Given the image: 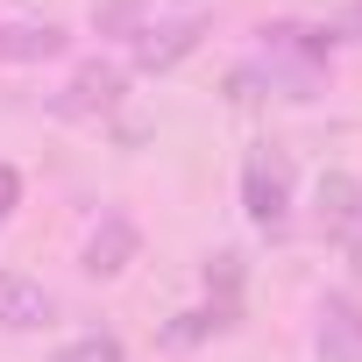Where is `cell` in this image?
Returning a JSON list of instances; mask_svg holds the SVG:
<instances>
[{"label": "cell", "mask_w": 362, "mask_h": 362, "mask_svg": "<svg viewBox=\"0 0 362 362\" xmlns=\"http://www.w3.org/2000/svg\"><path fill=\"white\" fill-rule=\"evenodd\" d=\"M320 362H362V305L348 291H327L320 298V334H313Z\"/></svg>", "instance_id": "cell-5"}, {"label": "cell", "mask_w": 362, "mask_h": 362, "mask_svg": "<svg viewBox=\"0 0 362 362\" xmlns=\"http://www.w3.org/2000/svg\"><path fill=\"white\" fill-rule=\"evenodd\" d=\"M199 36H206V22H199V15L149 22V29L135 36V71H170L177 57H192V50H199Z\"/></svg>", "instance_id": "cell-6"}, {"label": "cell", "mask_w": 362, "mask_h": 362, "mask_svg": "<svg viewBox=\"0 0 362 362\" xmlns=\"http://www.w3.org/2000/svg\"><path fill=\"white\" fill-rule=\"evenodd\" d=\"M206 284H221V298H235L242 291V256H214L206 263Z\"/></svg>", "instance_id": "cell-12"}, {"label": "cell", "mask_w": 362, "mask_h": 362, "mask_svg": "<svg viewBox=\"0 0 362 362\" xmlns=\"http://www.w3.org/2000/svg\"><path fill=\"white\" fill-rule=\"evenodd\" d=\"M15 206H22V170H15V163H0V228L15 221Z\"/></svg>", "instance_id": "cell-13"}, {"label": "cell", "mask_w": 362, "mask_h": 362, "mask_svg": "<svg viewBox=\"0 0 362 362\" xmlns=\"http://www.w3.org/2000/svg\"><path fill=\"white\" fill-rule=\"evenodd\" d=\"M121 93H128V64H114V57H86V64L64 78V93L50 100V114H57V121H93V114H114Z\"/></svg>", "instance_id": "cell-2"}, {"label": "cell", "mask_w": 362, "mask_h": 362, "mask_svg": "<svg viewBox=\"0 0 362 362\" xmlns=\"http://www.w3.org/2000/svg\"><path fill=\"white\" fill-rule=\"evenodd\" d=\"M93 29L100 36H142L149 29V0H93Z\"/></svg>", "instance_id": "cell-10"}, {"label": "cell", "mask_w": 362, "mask_h": 362, "mask_svg": "<svg viewBox=\"0 0 362 362\" xmlns=\"http://www.w3.org/2000/svg\"><path fill=\"white\" fill-rule=\"evenodd\" d=\"M50 362H128V341H121V334H107V327H93V334H71Z\"/></svg>", "instance_id": "cell-11"}, {"label": "cell", "mask_w": 362, "mask_h": 362, "mask_svg": "<svg viewBox=\"0 0 362 362\" xmlns=\"http://www.w3.org/2000/svg\"><path fill=\"white\" fill-rule=\"evenodd\" d=\"M135 256H142V228H135V221L114 206V214H100V228L86 235V249H78V270L107 284V277H121Z\"/></svg>", "instance_id": "cell-3"}, {"label": "cell", "mask_w": 362, "mask_h": 362, "mask_svg": "<svg viewBox=\"0 0 362 362\" xmlns=\"http://www.w3.org/2000/svg\"><path fill=\"white\" fill-rule=\"evenodd\" d=\"M341 249H348V270H355V284H362V235H348Z\"/></svg>", "instance_id": "cell-14"}, {"label": "cell", "mask_w": 362, "mask_h": 362, "mask_svg": "<svg viewBox=\"0 0 362 362\" xmlns=\"http://www.w3.org/2000/svg\"><path fill=\"white\" fill-rule=\"evenodd\" d=\"M242 214L263 235H284V221H291V156L277 142H256L242 156Z\"/></svg>", "instance_id": "cell-1"}, {"label": "cell", "mask_w": 362, "mask_h": 362, "mask_svg": "<svg viewBox=\"0 0 362 362\" xmlns=\"http://www.w3.org/2000/svg\"><path fill=\"white\" fill-rule=\"evenodd\" d=\"M64 50H71V36L57 22H0V64H50Z\"/></svg>", "instance_id": "cell-8"}, {"label": "cell", "mask_w": 362, "mask_h": 362, "mask_svg": "<svg viewBox=\"0 0 362 362\" xmlns=\"http://www.w3.org/2000/svg\"><path fill=\"white\" fill-rule=\"evenodd\" d=\"M313 228L334 235V242L362 235V177L355 170H327L320 185H313Z\"/></svg>", "instance_id": "cell-4"}, {"label": "cell", "mask_w": 362, "mask_h": 362, "mask_svg": "<svg viewBox=\"0 0 362 362\" xmlns=\"http://www.w3.org/2000/svg\"><path fill=\"white\" fill-rule=\"evenodd\" d=\"M50 313H57V298L36 277L0 270V327H8V334H36V327H50Z\"/></svg>", "instance_id": "cell-7"}, {"label": "cell", "mask_w": 362, "mask_h": 362, "mask_svg": "<svg viewBox=\"0 0 362 362\" xmlns=\"http://www.w3.org/2000/svg\"><path fill=\"white\" fill-rule=\"evenodd\" d=\"M228 327H235V298H206V305L177 313V320L163 327V348H199L206 334H228Z\"/></svg>", "instance_id": "cell-9"}]
</instances>
